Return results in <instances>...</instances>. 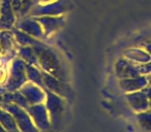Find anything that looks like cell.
<instances>
[{
  "mask_svg": "<svg viewBox=\"0 0 151 132\" xmlns=\"http://www.w3.org/2000/svg\"><path fill=\"white\" fill-rule=\"evenodd\" d=\"M17 22V15L9 0H0V30H12Z\"/></svg>",
  "mask_w": 151,
  "mask_h": 132,
  "instance_id": "obj_3",
  "label": "cell"
},
{
  "mask_svg": "<svg viewBox=\"0 0 151 132\" xmlns=\"http://www.w3.org/2000/svg\"><path fill=\"white\" fill-rule=\"evenodd\" d=\"M73 9L70 0H54L46 3H37L29 13L30 17H59L66 16Z\"/></svg>",
  "mask_w": 151,
  "mask_h": 132,
  "instance_id": "obj_1",
  "label": "cell"
},
{
  "mask_svg": "<svg viewBox=\"0 0 151 132\" xmlns=\"http://www.w3.org/2000/svg\"><path fill=\"white\" fill-rule=\"evenodd\" d=\"M15 27H17L18 29L22 30V31L29 34V35L33 36L34 38H36L38 40L46 38L44 29H42L40 22L36 20V18H32L30 16L19 18V19H17Z\"/></svg>",
  "mask_w": 151,
  "mask_h": 132,
  "instance_id": "obj_2",
  "label": "cell"
},
{
  "mask_svg": "<svg viewBox=\"0 0 151 132\" xmlns=\"http://www.w3.org/2000/svg\"><path fill=\"white\" fill-rule=\"evenodd\" d=\"M50 1H54V0H40V3H46L50 2Z\"/></svg>",
  "mask_w": 151,
  "mask_h": 132,
  "instance_id": "obj_9",
  "label": "cell"
},
{
  "mask_svg": "<svg viewBox=\"0 0 151 132\" xmlns=\"http://www.w3.org/2000/svg\"><path fill=\"white\" fill-rule=\"evenodd\" d=\"M9 1H11V4H12V7H13L14 11H15L16 15L18 16L22 9V2H23V0H9Z\"/></svg>",
  "mask_w": 151,
  "mask_h": 132,
  "instance_id": "obj_7",
  "label": "cell"
},
{
  "mask_svg": "<svg viewBox=\"0 0 151 132\" xmlns=\"http://www.w3.org/2000/svg\"><path fill=\"white\" fill-rule=\"evenodd\" d=\"M144 49L147 51V52L149 53V54L151 55V42H149V44H145V46H144Z\"/></svg>",
  "mask_w": 151,
  "mask_h": 132,
  "instance_id": "obj_8",
  "label": "cell"
},
{
  "mask_svg": "<svg viewBox=\"0 0 151 132\" xmlns=\"http://www.w3.org/2000/svg\"><path fill=\"white\" fill-rule=\"evenodd\" d=\"M36 20L42 25L45 32V36L49 37L65 25L66 16H59V17H48L47 16V17H38L36 18Z\"/></svg>",
  "mask_w": 151,
  "mask_h": 132,
  "instance_id": "obj_4",
  "label": "cell"
},
{
  "mask_svg": "<svg viewBox=\"0 0 151 132\" xmlns=\"http://www.w3.org/2000/svg\"><path fill=\"white\" fill-rule=\"evenodd\" d=\"M12 32H13L14 36H15L16 42L19 44L20 46H37V44H40V40L34 38L33 36L29 35V34L25 33L22 30L18 29L17 27H14L12 29Z\"/></svg>",
  "mask_w": 151,
  "mask_h": 132,
  "instance_id": "obj_6",
  "label": "cell"
},
{
  "mask_svg": "<svg viewBox=\"0 0 151 132\" xmlns=\"http://www.w3.org/2000/svg\"><path fill=\"white\" fill-rule=\"evenodd\" d=\"M124 57L134 64H144L151 60V55L145 49L132 48L124 52Z\"/></svg>",
  "mask_w": 151,
  "mask_h": 132,
  "instance_id": "obj_5",
  "label": "cell"
}]
</instances>
